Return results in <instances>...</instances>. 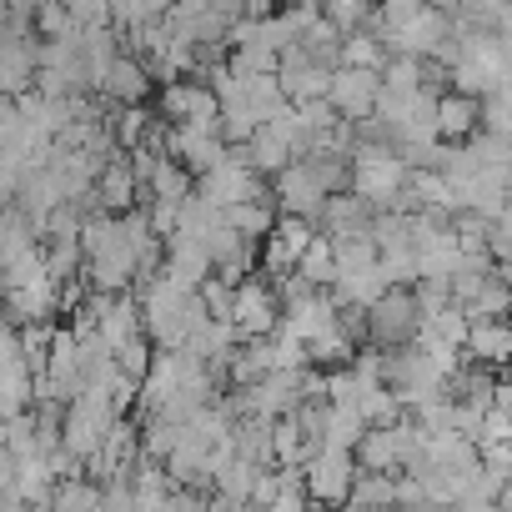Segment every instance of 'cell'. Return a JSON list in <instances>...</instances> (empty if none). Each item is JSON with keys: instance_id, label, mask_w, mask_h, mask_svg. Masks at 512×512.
Segmentation results:
<instances>
[{"instance_id": "1", "label": "cell", "mask_w": 512, "mask_h": 512, "mask_svg": "<svg viewBox=\"0 0 512 512\" xmlns=\"http://www.w3.org/2000/svg\"><path fill=\"white\" fill-rule=\"evenodd\" d=\"M417 302H412V292L407 287H387L367 312H362V337H367V347H377V352H392V347H412V337H417Z\"/></svg>"}, {"instance_id": "2", "label": "cell", "mask_w": 512, "mask_h": 512, "mask_svg": "<svg viewBox=\"0 0 512 512\" xmlns=\"http://www.w3.org/2000/svg\"><path fill=\"white\" fill-rule=\"evenodd\" d=\"M277 322H282V307H277V297H272V282L267 277H246V282H236L231 287V332H236V342H256V337H272L277 332Z\"/></svg>"}, {"instance_id": "3", "label": "cell", "mask_w": 512, "mask_h": 512, "mask_svg": "<svg viewBox=\"0 0 512 512\" xmlns=\"http://www.w3.org/2000/svg\"><path fill=\"white\" fill-rule=\"evenodd\" d=\"M196 196H206L211 206H241V201H262L267 196V176H256L246 161H236L231 151L211 166V171H201L196 176Z\"/></svg>"}, {"instance_id": "4", "label": "cell", "mask_w": 512, "mask_h": 512, "mask_svg": "<svg viewBox=\"0 0 512 512\" xmlns=\"http://www.w3.org/2000/svg\"><path fill=\"white\" fill-rule=\"evenodd\" d=\"M352 477H357V462H352V452H337V447H317L302 462V487L317 507H347Z\"/></svg>"}, {"instance_id": "5", "label": "cell", "mask_w": 512, "mask_h": 512, "mask_svg": "<svg viewBox=\"0 0 512 512\" xmlns=\"http://www.w3.org/2000/svg\"><path fill=\"white\" fill-rule=\"evenodd\" d=\"M156 116L166 126H196V131H211L216 136V91L201 86V81H166L161 86V101H156Z\"/></svg>"}, {"instance_id": "6", "label": "cell", "mask_w": 512, "mask_h": 512, "mask_svg": "<svg viewBox=\"0 0 512 512\" xmlns=\"http://www.w3.org/2000/svg\"><path fill=\"white\" fill-rule=\"evenodd\" d=\"M267 196H272L277 211H287V216H312V221H317V211H322V201H327V186H322L317 166L302 156V161H292V166H282V171L272 176Z\"/></svg>"}, {"instance_id": "7", "label": "cell", "mask_w": 512, "mask_h": 512, "mask_svg": "<svg viewBox=\"0 0 512 512\" xmlns=\"http://www.w3.org/2000/svg\"><path fill=\"white\" fill-rule=\"evenodd\" d=\"M382 91V76L377 71H347V66H332V81H327V106L342 116V121H362L372 116V101Z\"/></svg>"}, {"instance_id": "8", "label": "cell", "mask_w": 512, "mask_h": 512, "mask_svg": "<svg viewBox=\"0 0 512 512\" xmlns=\"http://www.w3.org/2000/svg\"><path fill=\"white\" fill-rule=\"evenodd\" d=\"M161 151H166L176 166H186L191 176L211 171V166L226 156L221 136H211V131H196V126H161Z\"/></svg>"}, {"instance_id": "9", "label": "cell", "mask_w": 512, "mask_h": 512, "mask_svg": "<svg viewBox=\"0 0 512 512\" xmlns=\"http://www.w3.org/2000/svg\"><path fill=\"white\" fill-rule=\"evenodd\" d=\"M512 357V327L497 317H467V337H462V362L492 367L502 372V362Z\"/></svg>"}, {"instance_id": "10", "label": "cell", "mask_w": 512, "mask_h": 512, "mask_svg": "<svg viewBox=\"0 0 512 512\" xmlns=\"http://www.w3.org/2000/svg\"><path fill=\"white\" fill-rule=\"evenodd\" d=\"M96 96L111 101V106H146V96H151V76H146V66H141L131 51H121V56L106 66Z\"/></svg>"}, {"instance_id": "11", "label": "cell", "mask_w": 512, "mask_h": 512, "mask_svg": "<svg viewBox=\"0 0 512 512\" xmlns=\"http://www.w3.org/2000/svg\"><path fill=\"white\" fill-rule=\"evenodd\" d=\"M91 196H96V206H101V211H111V216H121V211L141 206V186H136L131 166H126V151H116L111 161H101Z\"/></svg>"}, {"instance_id": "12", "label": "cell", "mask_w": 512, "mask_h": 512, "mask_svg": "<svg viewBox=\"0 0 512 512\" xmlns=\"http://www.w3.org/2000/svg\"><path fill=\"white\" fill-rule=\"evenodd\" d=\"M372 206L367 201H357L352 191H337V196H327L322 201V211H317V231L327 236V241H342V236H367V226H372Z\"/></svg>"}, {"instance_id": "13", "label": "cell", "mask_w": 512, "mask_h": 512, "mask_svg": "<svg viewBox=\"0 0 512 512\" xmlns=\"http://www.w3.org/2000/svg\"><path fill=\"white\" fill-rule=\"evenodd\" d=\"M36 36H6L0 41V96L16 101L36 81Z\"/></svg>"}, {"instance_id": "14", "label": "cell", "mask_w": 512, "mask_h": 512, "mask_svg": "<svg viewBox=\"0 0 512 512\" xmlns=\"http://www.w3.org/2000/svg\"><path fill=\"white\" fill-rule=\"evenodd\" d=\"M0 307H6V327H26V322H56V287H51V282L11 287V292H0Z\"/></svg>"}, {"instance_id": "15", "label": "cell", "mask_w": 512, "mask_h": 512, "mask_svg": "<svg viewBox=\"0 0 512 512\" xmlns=\"http://www.w3.org/2000/svg\"><path fill=\"white\" fill-rule=\"evenodd\" d=\"M432 131H437V141L462 146V141L477 131V96L442 91V96H437V111H432Z\"/></svg>"}, {"instance_id": "16", "label": "cell", "mask_w": 512, "mask_h": 512, "mask_svg": "<svg viewBox=\"0 0 512 512\" xmlns=\"http://www.w3.org/2000/svg\"><path fill=\"white\" fill-rule=\"evenodd\" d=\"M236 81H241V111H246L256 126L287 111V96H282V86H277V71H267V76H236Z\"/></svg>"}, {"instance_id": "17", "label": "cell", "mask_w": 512, "mask_h": 512, "mask_svg": "<svg viewBox=\"0 0 512 512\" xmlns=\"http://www.w3.org/2000/svg\"><path fill=\"white\" fill-rule=\"evenodd\" d=\"M352 462H357V472H402V462H397V432L392 427H367L357 437V447H352Z\"/></svg>"}, {"instance_id": "18", "label": "cell", "mask_w": 512, "mask_h": 512, "mask_svg": "<svg viewBox=\"0 0 512 512\" xmlns=\"http://www.w3.org/2000/svg\"><path fill=\"white\" fill-rule=\"evenodd\" d=\"M387 507H397V472H357L347 512H387Z\"/></svg>"}, {"instance_id": "19", "label": "cell", "mask_w": 512, "mask_h": 512, "mask_svg": "<svg viewBox=\"0 0 512 512\" xmlns=\"http://www.w3.org/2000/svg\"><path fill=\"white\" fill-rule=\"evenodd\" d=\"M507 0H457L447 11V21L457 31H492V36H507Z\"/></svg>"}, {"instance_id": "20", "label": "cell", "mask_w": 512, "mask_h": 512, "mask_svg": "<svg viewBox=\"0 0 512 512\" xmlns=\"http://www.w3.org/2000/svg\"><path fill=\"white\" fill-rule=\"evenodd\" d=\"M31 282H46L41 241H36V246H11V251H0V292H11V287H31Z\"/></svg>"}, {"instance_id": "21", "label": "cell", "mask_w": 512, "mask_h": 512, "mask_svg": "<svg viewBox=\"0 0 512 512\" xmlns=\"http://www.w3.org/2000/svg\"><path fill=\"white\" fill-rule=\"evenodd\" d=\"M191 186H196V176H191L186 166H176L171 156H156V166H151V176H146L141 201H186V196H191Z\"/></svg>"}, {"instance_id": "22", "label": "cell", "mask_w": 512, "mask_h": 512, "mask_svg": "<svg viewBox=\"0 0 512 512\" xmlns=\"http://www.w3.org/2000/svg\"><path fill=\"white\" fill-rule=\"evenodd\" d=\"M51 487H56V477H51L46 457H16V482H11V492H16L26 507L46 512V502H51Z\"/></svg>"}, {"instance_id": "23", "label": "cell", "mask_w": 512, "mask_h": 512, "mask_svg": "<svg viewBox=\"0 0 512 512\" xmlns=\"http://www.w3.org/2000/svg\"><path fill=\"white\" fill-rule=\"evenodd\" d=\"M41 262H46V282L51 287H61V282H76L81 277V241L76 236H51V241H41Z\"/></svg>"}, {"instance_id": "24", "label": "cell", "mask_w": 512, "mask_h": 512, "mask_svg": "<svg viewBox=\"0 0 512 512\" xmlns=\"http://www.w3.org/2000/svg\"><path fill=\"white\" fill-rule=\"evenodd\" d=\"M221 216H226V226H231L241 241H262V236H272L277 206H272V196H262V201H241V206H226Z\"/></svg>"}, {"instance_id": "25", "label": "cell", "mask_w": 512, "mask_h": 512, "mask_svg": "<svg viewBox=\"0 0 512 512\" xmlns=\"http://www.w3.org/2000/svg\"><path fill=\"white\" fill-rule=\"evenodd\" d=\"M337 66H347V71H382L387 66V46L372 31H347L342 46H337Z\"/></svg>"}, {"instance_id": "26", "label": "cell", "mask_w": 512, "mask_h": 512, "mask_svg": "<svg viewBox=\"0 0 512 512\" xmlns=\"http://www.w3.org/2000/svg\"><path fill=\"white\" fill-rule=\"evenodd\" d=\"M362 432H367V422H362L357 402H337V407H327V422H322V447L352 452Z\"/></svg>"}, {"instance_id": "27", "label": "cell", "mask_w": 512, "mask_h": 512, "mask_svg": "<svg viewBox=\"0 0 512 512\" xmlns=\"http://www.w3.org/2000/svg\"><path fill=\"white\" fill-rule=\"evenodd\" d=\"M96 507H101V487L91 477H61L46 502V512H96Z\"/></svg>"}, {"instance_id": "28", "label": "cell", "mask_w": 512, "mask_h": 512, "mask_svg": "<svg viewBox=\"0 0 512 512\" xmlns=\"http://www.w3.org/2000/svg\"><path fill=\"white\" fill-rule=\"evenodd\" d=\"M292 272H297V277H307L317 292H322V287H332L337 267H332V241H327L322 231H317V236H312V241L297 251V267H292Z\"/></svg>"}, {"instance_id": "29", "label": "cell", "mask_w": 512, "mask_h": 512, "mask_svg": "<svg viewBox=\"0 0 512 512\" xmlns=\"http://www.w3.org/2000/svg\"><path fill=\"white\" fill-rule=\"evenodd\" d=\"M332 267H337V277L372 272V267H377V246H372V236H342V241H332ZM337 277H332V282H337Z\"/></svg>"}, {"instance_id": "30", "label": "cell", "mask_w": 512, "mask_h": 512, "mask_svg": "<svg viewBox=\"0 0 512 512\" xmlns=\"http://www.w3.org/2000/svg\"><path fill=\"white\" fill-rule=\"evenodd\" d=\"M507 302H512V292H507V272H492L487 282H482V292L462 307L467 317H497V322H507Z\"/></svg>"}, {"instance_id": "31", "label": "cell", "mask_w": 512, "mask_h": 512, "mask_svg": "<svg viewBox=\"0 0 512 512\" xmlns=\"http://www.w3.org/2000/svg\"><path fill=\"white\" fill-rule=\"evenodd\" d=\"M377 272H382L387 287H412V282H417V256H412V246H407V241H402V246H382V251H377Z\"/></svg>"}, {"instance_id": "32", "label": "cell", "mask_w": 512, "mask_h": 512, "mask_svg": "<svg viewBox=\"0 0 512 512\" xmlns=\"http://www.w3.org/2000/svg\"><path fill=\"white\" fill-rule=\"evenodd\" d=\"M372 6H377V0H317L322 21H327V26H337L342 36H347V31H362V26H367V16H372Z\"/></svg>"}, {"instance_id": "33", "label": "cell", "mask_w": 512, "mask_h": 512, "mask_svg": "<svg viewBox=\"0 0 512 512\" xmlns=\"http://www.w3.org/2000/svg\"><path fill=\"white\" fill-rule=\"evenodd\" d=\"M357 412H362L367 427H392V422H402V402H397L387 387H367V392H357Z\"/></svg>"}, {"instance_id": "34", "label": "cell", "mask_w": 512, "mask_h": 512, "mask_svg": "<svg viewBox=\"0 0 512 512\" xmlns=\"http://www.w3.org/2000/svg\"><path fill=\"white\" fill-rule=\"evenodd\" d=\"M151 352H156V347H151V342H146V332H141V337L121 342V347L111 352V362H116V372H121V377L141 382V377H146V367H151Z\"/></svg>"}, {"instance_id": "35", "label": "cell", "mask_w": 512, "mask_h": 512, "mask_svg": "<svg viewBox=\"0 0 512 512\" xmlns=\"http://www.w3.org/2000/svg\"><path fill=\"white\" fill-rule=\"evenodd\" d=\"M302 457H307V447H302L292 417H277V422H272V462H277V467H302Z\"/></svg>"}, {"instance_id": "36", "label": "cell", "mask_w": 512, "mask_h": 512, "mask_svg": "<svg viewBox=\"0 0 512 512\" xmlns=\"http://www.w3.org/2000/svg\"><path fill=\"white\" fill-rule=\"evenodd\" d=\"M477 131H487V136H507V131H512L507 91H487V96H477Z\"/></svg>"}, {"instance_id": "37", "label": "cell", "mask_w": 512, "mask_h": 512, "mask_svg": "<svg viewBox=\"0 0 512 512\" xmlns=\"http://www.w3.org/2000/svg\"><path fill=\"white\" fill-rule=\"evenodd\" d=\"M407 292H412V302H417V317H432V312L452 307V287H447V277H417Z\"/></svg>"}, {"instance_id": "38", "label": "cell", "mask_w": 512, "mask_h": 512, "mask_svg": "<svg viewBox=\"0 0 512 512\" xmlns=\"http://www.w3.org/2000/svg\"><path fill=\"white\" fill-rule=\"evenodd\" d=\"M272 236H277V241H282V246L297 256V251H302V246L317 236V221H312V216H287V211H277V221H272Z\"/></svg>"}, {"instance_id": "39", "label": "cell", "mask_w": 512, "mask_h": 512, "mask_svg": "<svg viewBox=\"0 0 512 512\" xmlns=\"http://www.w3.org/2000/svg\"><path fill=\"white\" fill-rule=\"evenodd\" d=\"M66 16L76 31H96L111 26V0H66Z\"/></svg>"}, {"instance_id": "40", "label": "cell", "mask_w": 512, "mask_h": 512, "mask_svg": "<svg viewBox=\"0 0 512 512\" xmlns=\"http://www.w3.org/2000/svg\"><path fill=\"white\" fill-rule=\"evenodd\" d=\"M477 447H497V442H512V417H507V407H487L482 412V422H477V437H472Z\"/></svg>"}, {"instance_id": "41", "label": "cell", "mask_w": 512, "mask_h": 512, "mask_svg": "<svg viewBox=\"0 0 512 512\" xmlns=\"http://www.w3.org/2000/svg\"><path fill=\"white\" fill-rule=\"evenodd\" d=\"M141 211H146V226H151V236H161V241H166V236L181 226V201H146Z\"/></svg>"}, {"instance_id": "42", "label": "cell", "mask_w": 512, "mask_h": 512, "mask_svg": "<svg viewBox=\"0 0 512 512\" xmlns=\"http://www.w3.org/2000/svg\"><path fill=\"white\" fill-rule=\"evenodd\" d=\"M442 512H497L492 502H457V507H442Z\"/></svg>"}, {"instance_id": "43", "label": "cell", "mask_w": 512, "mask_h": 512, "mask_svg": "<svg viewBox=\"0 0 512 512\" xmlns=\"http://www.w3.org/2000/svg\"><path fill=\"white\" fill-rule=\"evenodd\" d=\"M422 6H427V11H442V16H447V11L457 6V0H422Z\"/></svg>"}, {"instance_id": "44", "label": "cell", "mask_w": 512, "mask_h": 512, "mask_svg": "<svg viewBox=\"0 0 512 512\" xmlns=\"http://www.w3.org/2000/svg\"><path fill=\"white\" fill-rule=\"evenodd\" d=\"M317 512H347V507H317Z\"/></svg>"}, {"instance_id": "45", "label": "cell", "mask_w": 512, "mask_h": 512, "mask_svg": "<svg viewBox=\"0 0 512 512\" xmlns=\"http://www.w3.org/2000/svg\"><path fill=\"white\" fill-rule=\"evenodd\" d=\"M246 512H272V507H246Z\"/></svg>"}]
</instances>
